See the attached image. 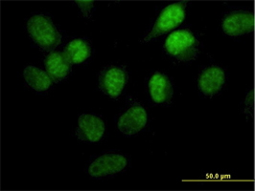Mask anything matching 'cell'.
Here are the masks:
<instances>
[{"instance_id":"obj_1","label":"cell","mask_w":255,"mask_h":191,"mask_svg":"<svg viewBox=\"0 0 255 191\" xmlns=\"http://www.w3.org/2000/svg\"><path fill=\"white\" fill-rule=\"evenodd\" d=\"M164 51L179 63H190L200 55L199 39L188 29H179L171 33L164 42Z\"/></svg>"},{"instance_id":"obj_2","label":"cell","mask_w":255,"mask_h":191,"mask_svg":"<svg viewBox=\"0 0 255 191\" xmlns=\"http://www.w3.org/2000/svg\"><path fill=\"white\" fill-rule=\"evenodd\" d=\"M27 31L32 41L41 51L51 53L62 42V35L53 20L43 13L34 14L29 18Z\"/></svg>"},{"instance_id":"obj_14","label":"cell","mask_w":255,"mask_h":191,"mask_svg":"<svg viewBox=\"0 0 255 191\" xmlns=\"http://www.w3.org/2000/svg\"><path fill=\"white\" fill-rule=\"evenodd\" d=\"M255 108V94L254 90H250L246 96L245 102L243 103V113L247 116L248 121L254 117Z\"/></svg>"},{"instance_id":"obj_8","label":"cell","mask_w":255,"mask_h":191,"mask_svg":"<svg viewBox=\"0 0 255 191\" xmlns=\"http://www.w3.org/2000/svg\"><path fill=\"white\" fill-rule=\"evenodd\" d=\"M106 133V124L102 118L91 113L80 115L75 136L80 141L95 143L102 140Z\"/></svg>"},{"instance_id":"obj_7","label":"cell","mask_w":255,"mask_h":191,"mask_svg":"<svg viewBox=\"0 0 255 191\" xmlns=\"http://www.w3.org/2000/svg\"><path fill=\"white\" fill-rule=\"evenodd\" d=\"M148 114L146 109L139 104L133 103L117 119V128L126 137H133L139 134L147 127Z\"/></svg>"},{"instance_id":"obj_13","label":"cell","mask_w":255,"mask_h":191,"mask_svg":"<svg viewBox=\"0 0 255 191\" xmlns=\"http://www.w3.org/2000/svg\"><path fill=\"white\" fill-rule=\"evenodd\" d=\"M23 76L26 84L38 94H44L51 88L52 78L48 73L34 65L26 66Z\"/></svg>"},{"instance_id":"obj_5","label":"cell","mask_w":255,"mask_h":191,"mask_svg":"<svg viewBox=\"0 0 255 191\" xmlns=\"http://www.w3.org/2000/svg\"><path fill=\"white\" fill-rule=\"evenodd\" d=\"M128 75L124 66L109 65L99 74V89L106 96L117 100L127 84Z\"/></svg>"},{"instance_id":"obj_9","label":"cell","mask_w":255,"mask_h":191,"mask_svg":"<svg viewBox=\"0 0 255 191\" xmlns=\"http://www.w3.org/2000/svg\"><path fill=\"white\" fill-rule=\"evenodd\" d=\"M226 81L227 75L225 70L218 65H211L201 73L198 86L204 97L212 98L222 91Z\"/></svg>"},{"instance_id":"obj_11","label":"cell","mask_w":255,"mask_h":191,"mask_svg":"<svg viewBox=\"0 0 255 191\" xmlns=\"http://www.w3.org/2000/svg\"><path fill=\"white\" fill-rule=\"evenodd\" d=\"M64 55L71 65L87 64L92 57L91 43L85 38L73 39L65 46Z\"/></svg>"},{"instance_id":"obj_10","label":"cell","mask_w":255,"mask_h":191,"mask_svg":"<svg viewBox=\"0 0 255 191\" xmlns=\"http://www.w3.org/2000/svg\"><path fill=\"white\" fill-rule=\"evenodd\" d=\"M148 90L152 102L156 105H167L173 101V84L163 73H153L148 81Z\"/></svg>"},{"instance_id":"obj_3","label":"cell","mask_w":255,"mask_h":191,"mask_svg":"<svg viewBox=\"0 0 255 191\" xmlns=\"http://www.w3.org/2000/svg\"><path fill=\"white\" fill-rule=\"evenodd\" d=\"M186 5L187 2L180 1L166 6L156 18L151 31L141 40V42L148 43L155 40L179 27L185 19Z\"/></svg>"},{"instance_id":"obj_6","label":"cell","mask_w":255,"mask_h":191,"mask_svg":"<svg viewBox=\"0 0 255 191\" xmlns=\"http://www.w3.org/2000/svg\"><path fill=\"white\" fill-rule=\"evenodd\" d=\"M222 28L230 38L249 35L255 29V13L252 10H233L224 16Z\"/></svg>"},{"instance_id":"obj_4","label":"cell","mask_w":255,"mask_h":191,"mask_svg":"<svg viewBox=\"0 0 255 191\" xmlns=\"http://www.w3.org/2000/svg\"><path fill=\"white\" fill-rule=\"evenodd\" d=\"M128 166L127 156L118 151H107L90 159L88 174L91 178H110L125 171Z\"/></svg>"},{"instance_id":"obj_12","label":"cell","mask_w":255,"mask_h":191,"mask_svg":"<svg viewBox=\"0 0 255 191\" xmlns=\"http://www.w3.org/2000/svg\"><path fill=\"white\" fill-rule=\"evenodd\" d=\"M46 72L52 80L61 82L65 80L71 73V64L60 52H51L45 59Z\"/></svg>"},{"instance_id":"obj_15","label":"cell","mask_w":255,"mask_h":191,"mask_svg":"<svg viewBox=\"0 0 255 191\" xmlns=\"http://www.w3.org/2000/svg\"><path fill=\"white\" fill-rule=\"evenodd\" d=\"M74 4L80 9L83 17L86 19H90L91 15L95 10V2L93 1H75Z\"/></svg>"}]
</instances>
